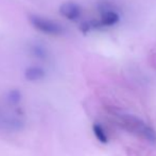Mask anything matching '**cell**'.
Segmentation results:
<instances>
[{
  "instance_id": "cell-1",
  "label": "cell",
  "mask_w": 156,
  "mask_h": 156,
  "mask_svg": "<svg viewBox=\"0 0 156 156\" xmlns=\"http://www.w3.org/2000/svg\"><path fill=\"white\" fill-rule=\"evenodd\" d=\"M28 20L33 29L48 36H61L65 33V28L63 25L48 17L31 14L28 16Z\"/></svg>"
},
{
  "instance_id": "cell-2",
  "label": "cell",
  "mask_w": 156,
  "mask_h": 156,
  "mask_svg": "<svg viewBox=\"0 0 156 156\" xmlns=\"http://www.w3.org/2000/svg\"><path fill=\"white\" fill-rule=\"evenodd\" d=\"M122 123L129 132L141 136L149 141H156V133L140 119H137L133 116H125L122 117Z\"/></svg>"
},
{
  "instance_id": "cell-3",
  "label": "cell",
  "mask_w": 156,
  "mask_h": 156,
  "mask_svg": "<svg viewBox=\"0 0 156 156\" xmlns=\"http://www.w3.org/2000/svg\"><path fill=\"white\" fill-rule=\"evenodd\" d=\"M58 12L64 18L69 21H78L82 17L83 10L78 3L73 1H66L60 5Z\"/></svg>"
},
{
  "instance_id": "cell-4",
  "label": "cell",
  "mask_w": 156,
  "mask_h": 156,
  "mask_svg": "<svg viewBox=\"0 0 156 156\" xmlns=\"http://www.w3.org/2000/svg\"><path fill=\"white\" fill-rule=\"evenodd\" d=\"M23 76L27 81L30 82H37V81H41L45 79L46 76V70L43 67L37 65L29 66L25 69Z\"/></svg>"
},
{
  "instance_id": "cell-5",
  "label": "cell",
  "mask_w": 156,
  "mask_h": 156,
  "mask_svg": "<svg viewBox=\"0 0 156 156\" xmlns=\"http://www.w3.org/2000/svg\"><path fill=\"white\" fill-rule=\"evenodd\" d=\"M30 52L34 58H38V60H46L48 58V51L43 45L39 44H32L30 46Z\"/></svg>"
},
{
  "instance_id": "cell-6",
  "label": "cell",
  "mask_w": 156,
  "mask_h": 156,
  "mask_svg": "<svg viewBox=\"0 0 156 156\" xmlns=\"http://www.w3.org/2000/svg\"><path fill=\"white\" fill-rule=\"evenodd\" d=\"M93 129H94V136L98 138V140L102 144H105L107 142V136L105 134V131L103 129V127L101 126L99 123H94V126H93Z\"/></svg>"
},
{
  "instance_id": "cell-7",
  "label": "cell",
  "mask_w": 156,
  "mask_h": 156,
  "mask_svg": "<svg viewBox=\"0 0 156 156\" xmlns=\"http://www.w3.org/2000/svg\"><path fill=\"white\" fill-rule=\"evenodd\" d=\"M6 100L10 104H17L19 101L21 100V94L19 90L17 89H13V90H10L6 94Z\"/></svg>"
}]
</instances>
